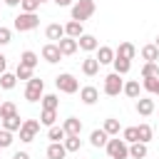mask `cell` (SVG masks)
Segmentation results:
<instances>
[{"mask_svg":"<svg viewBox=\"0 0 159 159\" xmlns=\"http://www.w3.org/2000/svg\"><path fill=\"white\" fill-rule=\"evenodd\" d=\"M122 92H124L129 99H139V97H142V84H139V80H129V82H124Z\"/></svg>","mask_w":159,"mask_h":159,"instance_id":"12","label":"cell"},{"mask_svg":"<svg viewBox=\"0 0 159 159\" xmlns=\"http://www.w3.org/2000/svg\"><path fill=\"white\" fill-rule=\"evenodd\" d=\"M15 84H17V77L12 72H2L0 75V89H12Z\"/></svg>","mask_w":159,"mask_h":159,"instance_id":"29","label":"cell"},{"mask_svg":"<svg viewBox=\"0 0 159 159\" xmlns=\"http://www.w3.org/2000/svg\"><path fill=\"white\" fill-rule=\"evenodd\" d=\"M42 60H45V62H50V65H55V62H60V60H62V52H60L57 42H47V45L42 47Z\"/></svg>","mask_w":159,"mask_h":159,"instance_id":"8","label":"cell"},{"mask_svg":"<svg viewBox=\"0 0 159 159\" xmlns=\"http://www.w3.org/2000/svg\"><path fill=\"white\" fill-rule=\"evenodd\" d=\"M107 139H109V134H107L104 129H92V134H89V144H92V147H97V149H99V147H104V144H107Z\"/></svg>","mask_w":159,"mask_h":159,"instance_id":"20","label":"cell"},{"mask_svg":"<svg viewBox=\"0 0 159 159\" xmlns=\"http://www.w3.org/2000/svg\"><path fill=\"white\" fill-rule=\"evenodd\" d=\"M40 102H42V109H57V107H60L57 94H42V97H40Z\"/></svg>","mask_w":159,"mask_h":159,"instance_id":"30","label":"cell"},{"mask_svg":"<svg viewBox=\"0 0 159 159\" xmlns=\"http://www.w3.org/2000/svg\"><path fill=\"white\" fill-rule=\"evenodd\" d=\"M55 5H60V7H70L72 5V0H52Z\"/></svg>","mask_w":159,"mask_h":159,"instance_id":"44","label":"cell"},{"mask_svg":"<svg viewBox=\"0 0 159 159\" xmlns=\"http://www.w3.org/2000/svg\"><path fill=\"white\" fill-rule=\"evenodd\" d=\"M99 67H102V65L97 62V57H84V60H82V72H84L87 77H94V75L99 72Z\"/></svg>","mask_w":159,"mask_h":159,"instance_id":"16","label":"cell"},{"mask_svg":"<svg viewBox=\"0 0 159 159\" xmlns=\"http://www.w3.org/2000/svg\"><path fill=\"white\" fill-rule=\"evenodd\" d=\"M42 2H47V0H40V5H42Z\"/></svg>","mask_w":159,"mask_h":159,"instance_id":"48","label":"cell"},{"mask_svg":"<svg viewBox=\"0 0 159 159\" xmlns=\"http://www.w3.org/2000/svg\"><path fill=\"white\" fill-rule=\"evenodd\" d=\"M154 45H157V47H159V37H157V42H154Z\"/></svg>","mask_w":159,"mask_h":159,"instance_id":"47","label":"cell"},{"mask_svg":"<svg viewBox=\"0 0 159 159\" xmlns=\"http://www.w3.org/2000/svg\"><path fill=\"white\" fill-rule=\"evenodd\" d=\"M12 159H30V154H27V152H15Z\"/></svg>","mask_w":159,"mask_h":159,"instance_id":"43","label":"cell"},{"mask_svg":"<svg viewBox=\"0 0 159 159\" xmlns=\"http://www.w3.org/2000/svg\"><path fill=\"white\" fill-rule=\"evenodd\" d=\"M112 65H114V72H117V75H127V72L132 70V60H127V57H119V55H114Z\"/></svg>","mask_w":159,"mask_h":159,"instance_id":"19","label":"cell"},{"mask_svg":"<svg viewBox=\"0 0 159 159\" xmlns=\"http://www.w3.org/2000/svg\"><path fill=\"white\" fill-rule=\"evenodd\" d=\"M142 60L157 62V60H159V47H157V45H144V47H142Z\"/></svg>","mask_w":159,"mask_h":159,"instance_id":"27","label":"cell"},{"mask_svg":"<svg viewBox=\"0 0 159 159\" xmlns=\"http://www.w3.org/2000/svg\"><path fill=\"white\" fill-rule=\"evenodd\" d=\"M0 102H2V99H0Z\"/></svg>","mask_w":159,"mask_h":159,"instance_id":"49","label":"cell"},{"mask_svg":"<svg viewBox=\"0 0 159 159\" xmlns=\"http://www.w3.org/2000/svg\"><path fill=\"white\" fill-rule=\"evenodd\" d=\"M104 149H107L109 159H129V144H127L124 139H119V134H117L114 139H107Z\"/></svg>","mask_w":159,"mask_h":159,"instance_id":"2","label":"cell"},{"mask_svg":"<svg viewBox=\"0 0 159 159\" xmlns=\"http://www.w3.org/2000/svg\"><path fill=\"white\" fill-rule=\"evenodd\" d=\"M12 114H17L15 102H0V119H7V117H12Z\"/></svg>","mask_w":159,"mask_h":159,"instance_id":"31","label":"cell"},{"mask_svg":"<svg viewBox=\"0 0 159 159\" xmlns=\"http://www.w3.org/2000/svg\"><path fill=\"white\" fill-rule=\"evenodd\" d=\"M129 157L132 159H144L147 157V144L144 142H132L129 144Z\"/></svg>","mask_w":159,"mask_h":159,"instance_id":"26","label":"cell"},{"mask_svg":"<svg viewBox=\"0 0 159 159\" xmlns=\"http://www.w3.org/2000/svg\"><path fill=\"white\" fill-rule=\"evenodd\" d=\"M114 55H119V57H127V60H134V55H137V47H134L132 42H119V47L114 50Z\"/></svg>","mask_w":159,"mask_h":159,"instance_id":"22","label":"cell"},{"mask_svg":"<svg viewBox=\"0 0 159 159\" xmlns=\"http://www.w3.org/2000/svg\"><path fill=\"white\" fill-rule=\"evenodd\" d=\"M70 7H72V20H77V22L89 20V17L94 15V10H97L94 0H77V2H72Z\"/></svg>","mask_w":159,"mask_h":159,"instance_id":"1","label":"cell"},{"mask_svg":"<svg viewBox=\"0 0 159 159\" xmlns=\"http://www.w3.org/2000/svg\"><path fill=\"white\" fill-rule=\"evenodd\" d=\"M62 129H65V134H82V122L77 117H67L62 122Z\"/></svg>","mask_w":159,"mask_h":159,"instance_id":"17","label":"cell"},{"mask_svg":"<svg viewBox=\"0 0 159 159\" xmlns=\"http://www.w3.org/2000/svg\"><path fill=\"white\" fill-rule=\"evenodd\" d=\"M20 7H22V12H37L40 0H20Z\"/></svg>","mask_w":159,"mask_h":159,"instance_id":"39","label":"cell"},{"mask_svg":"<svg viewBox=\"0 0 159 159\" xmlns=\"http://www.w3.org/2000/svg\"><path fill=\"white\" fill-rule=\"evenodd\" d=\"M7 7H15V5H20V0H2Z\"/></svg>","mask_w":159,"mask_h":159,"instance_id":"45","label":"cell"},{"mask_svg":"<svg viewBox=\"0 0 159 159\" xmlns=\"http://www.w3.org/2000/svg\"><path fill=\"white\" fill-rule=\"evenodd\" d=\"M80 99H82L84 104H94V102L99 99V89H97V87H92V84H87V87H82V89H80Z\"/></svg>","mask_w":159,"mask_h":159,"instance_id":"13","label":"cell"},{"mask_svg":"<svg viewBox=\"0 0 159 159\" xmlns=\"http://www.w3.org/2000/svg\"><path fill=\"white\" fill-rule=\"evenodd\" d=\"M122 139H124L127 144L139 142V137H137V127H124V129H122Z\"/></svg>","mask_w":159,"mask_h":159,"instance_id":"37","label":"cell"},{"mask_svg":"<svg viewBox=\"0 0 159 159\" xmlns=\"http://www.w3.org/2000/svg\"><path fill=\"white\" fill-rule=\"evenodd\" d=\"M102 129H104L109 137H117V134H119V129H122V124H119V119L107 117V119H104V124H102Z\"/></svg>","mask_w":159,"mask_h":159,"instance_id":"24","label":"cell"},{"mask_svg":"<svg viewBox=\"0 0 159 159\" xmlns=\"http://www.w3.org/2000/svg\"><path fill=\"white\" fill-rule=\"evenodd\" d=\"M37 25H40L37 12H20V15L15 17V22H12V27H15L17 32H30V30H35Z\"/></svg>","mask_w":159,"mask_h":159,"instance_id":"3","label":"cell"},{"mask_svg":"<svg viewBox=\"0 0 159 159\" xmlns=\"http://www.w3.org/2000/svg\"><path fill=\"white\" fill-rule=\"evenodd\" d=\"M55 87H57L60 92H65V94H75V92L80 89V82L75 80V75L62 72V75H57V77H55Z\"/></svg>","mask_w":159,"mask_h":159,"instance_id":"4","label":"cell"},{"mask_svg":"<svg viewBox=\"0 0 159 159\" xmlns=\"http://www.w3.org/2000/svg\"><path fill=\"white\" fill-rule=\"evenodd\" d=\"M45 94V82L40 77H30L25 84V99L27 102H40V97Z\"/></svg>","mask_w":159,"mask_h":159,"instance_id":"5","label":"cell"},{"mask_svg":"<svg viewBox=\"0 0 159 159\" xmlns=\"http://www.w3.org/2000/svg\"><path fill=\"white\" fill-rule=\"evenodd\" d=\"M65 157H67L65 144H62V142H50V147H47V159H65Z\"/></svg>","mask_w":159,"mask_h":159,"instance_id":"15","label":"cell"},{"mask_svg":"<svg viewBox=\"0 0 159 159\" xmlns=\"http://www.w3.org/2000/svg\"><path fill=\"white\" fill-rule=\"evenodd\" d=\"M20 132V142H32L35 137H37V132H40V122L37 119H22V127L17 129Z\"/></svg>","mask_w":159,"mask_h":159,"instance_id":"7","label":"cell"},{"mask_svg":"<svg viewBox=\"0 0 159 159\" xmlns=\"http://www.w3.org/2000/svg\"><path fill=\"white\" fill-rule=\"evenodd\" d=\"M2 122V129H7V132H17L20 127H22V119H20V114H12V117H7V119H0Z\"/></svg>","mask_w":159,"mask_h":159,"instance_id":"28","label":"cell"},{"mask_svg":"<svg viewBox=\"0 0 159 159\" xmlns=\"http://www.w3.org/2000/svg\"><path fill=\"white\" fill-rule=\"evenodd\" d=\"M77 47H80V50H84V52H94V50L99 47V40H97L94 35L84 32V35H80V37H77Z\"/></svg>","mask_w":159,"mask_h":159,"instance_id":"9","label":"cell"},{"mask_svg":"<svg viewBox=\"0 0 159 159\" xmlns=\"http://www.w3.org/2000/svg\"><path fill=\"white\" fill-rule=\"evenodd\" d=\"M112 60H114V50L112 47H107V45L97 47V62L99 65H112Z\"/></svg>","mask_w":159,"mask_h":159,"instance_id":"18","label":"cell"},{"mask_svg":"<svg viewBox=\"0 0 159 159\" xmlns=\"http://www.w3.org/2000/svg\"><path fill=\"white\" fill-rule=\"evenodd\" d=\"M2 72H7V57L5 55H0V75Z\"/></svg>","mask_w":159,"mask_h":159,"instance_id":"42","label":"cell"},{"mask_svg":"<svg viewBox=\"0 0 159 159\" xmlns=\"http://www.w3.org/2000/svg\"><path fill=\"white\" fill-rule=\"evenodd\" d=\"M65 35L67 37H80V35H84V27H82V22H77V20H70L67 25H65Z\"/></svg>","mask_w":159,"mask_h":159,"instance_id":"21","label":"cell"},{"mask_svg":"<svg viewBox=\"0 0 159 159\" xmlns=\"http://www.w3.org/2000/svg\"><path fill=\"white\" fill-rule=\"evenodd\" d=\"M37 62H40V57H37V52H32V50H25L22 55H20V65H25V67H37Z\"/></svg>","mask_w":159,"mask_h":159,"instance_id":"23","label":"cell"},{"mask_svg":"<svg viewBox=\"0 0 159 159\" xmlns=\"http://www.w3.org/2000/svg\"><path fill=\"white\" fill-rule=\"evenodd\" d=\"M62 144H65V149H67V152H80L82 139H80V134H67V137L62 139Z\"/></svg>","mask_w":159,"mask_h":159,"instance_id":"25","label":"cell"},{"mask_svg":"<svg viewBox=\"0 0 159 159\" xmlns=\"http://www.w3.org/2000/svg\"><path fill=\"white\" fill-rule=\"evenodd\" d=\"M45 37L52 40V42L62 40V37H65V25H60V22H50V25L45 27Z\"/></svg>","mask_w":159,"mask_h":159,"instance_id":"11","label":"cell"},{"mask_svg":"<svg viewBox=\"0 0 159 159\" xmlns=\"http://www.w3.org/2000/svg\"><path fill=\"white\" fill-rule=\"evenodd\" d=\"M12 142H15V139H12V132H7V129H0V149H7Z\"/></svg>","mask_w":159,"mask_h":159,"instance_id":"40","label":"cell"},{"mask_svg":"<svg viewBox=\"0 0 159 159\" xmlns=\"http://www.w3.org/2000/svg\"><path fill=\"white\" fill-rule=\"evenodd\" d=\"M12 42V30L10 27H0V45H10Z\"/></svg>","mask_w":159,"mask_h":159,"instance_id":"41","label":"cell"},{"mask_svg":"<svg viewBox=\"0 0 159 159\" xmlns=\"http://www.w3.org/2000/svg\"><path fill=\"white\" fill-rule=\"evenodd\" d=\"M122 87H124V82H122V75H117V72H109L107 77H104V94L107 97H117L119 92H122Z\"/></svg>","mask_w":159,"mask_h":159,"instance_id":"6","label":"cell"},{"mask_svg":"<svg viewBox=\"0 0 159 159\" xmlns=\"http://www.w3.org/2000/svg\"><path fill=\"white\" fill-rule=\"evenodd\" d=\"M152 134H154V132H152V127H149L147 122L137 127V137H139V142H144V144H147V142L152 139Z\"/></svg>","mask_w":159,"mask_h":159,"instance_id":"34","label":"cell"},{"mask_svg":"<svg viewBox=\"0 0 159 159\" xmlns=\"http://www.w3.org/2000/svg\"><path fill=\"white\" fill-rule=\"evenodd\" d=\"M154 94H159V84H157V92H154Z\"/></svg>","mask_w":159,"mask_h":159,"instance_id":"46","label":"cell"},{"mask_svg":"<svg viewBox=\"0 0 159 159\" xmlns=\"http://www.w3.org/2000/svg\"><path fill=\"white\" fill-rule=\"evenodd\" d=\"M157 84H159V77H142V89H147V92H157Z\"/></svg>","mask_w":159,"mask_h":159,"instance_id":"36","label":"cell"},{"mask_svg":"<svg viewBox=\"0 0 159 159\" xmlns=\"http://www.w3.org/2000/svg\"><path fill=\"white\" fill-rule=\"evenodd\" d=\"M142 77H159V65H157V62H144Z\"/></svg>","mask_w":159,"mask_h":159,"instance_id":"35","label":"cell"},{"mask_svg":"<svg viewBox=\"0 0 159 159\" xmlns=\"http://www.w3.org/2000/svg\"><path fill=\"white\" fill-rule=\"evenodd\" d=\"M15 77H17V80H25V82H27V80L32 77V67H25V65H20V62H17V70H15Z\"/></svg>","mask_w":159,"mask_h":159,"instance_id":"38","label":"cell"},{"mask_svg":"<svg viewBox=\"0 0 159 159\" xmlns=\"http://www.w3.org/2000/svg\"><path fill=\"white\" fill-rule=\"evenodd\" d=\"M55 119H57V109H42V114H40V124L52 127V124H55Z\"/></svg>","mask_w":159,"mask_h":159,"instance_id":"32","label":"cell"},{"mask_svg":"<svg viewBox=\"0 0 159 159\" xmlns=\"http://www.w3.org/2000/svg\"><path fill=\"white\" fill-rule=\"evenodd\" d=\"M57 47H60V52H62V57H70V55H75L80 47H77V40L75 37H62V40H57Z\"/></svg>","mask_w":159,"mask_h":159,"instance_id":"10","label":"cell"},{"mask_svg":"<svg viewBox=\"0 0 159 159\" xmlns=\"http://www.w3.org/2000/svg\"><path fill=\"white\" fill-rule=\"evenodd\" d=\"M154 99H149V97H139L137 99V114H142V117H149V114H154Z\"/></svg>","mask_w":159,"mask_h":159,"instance_id":"14","label":"cell"},{"mask_svg":"<svg viewBox=\"0 0 159 159\" xmlns=\"http://www.w3.org/2000/svg\"><path fill=\"white\" fill-rule=\"evenodd\" d=\"M65 137H67V134H65V129H62V127H57V124H52V127L47 129V139H50V142H62Z\"/></svg>","mask_w":159,"mask_h":159,"instance_id":"33","label":"cell"}]
</instances>
